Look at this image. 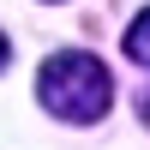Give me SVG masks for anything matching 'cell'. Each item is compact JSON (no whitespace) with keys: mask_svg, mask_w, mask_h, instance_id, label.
I'll use <instances>...</instances> for the list:
<instances>
[{"mask_svg":"<svg viewBox=\"0 0 150 150\" xmlns=\"http://www.w3.org/2000/svg\"><path fill=\"white\" fill-rule=\"evenodd\" d=\"M36 102L54 120H66V126H90V120H102L108 108H114V78H108V66L96 54L60 48V54H48L42 72H36Z\"/></svg>","mask_w":150,"mask_h":150,"instance_id":"6da1fadb","label":"cell"},{"mask_svg":"<svg viewBox=\"0 0 150 150\" xmlns=\"http://www.w3.org/2000/svg\"><path fill=\"white\" fill-rule=\"evenodd\" d=\"M126 54L138 60V66H150V12L132 18V30H126Z\"/></svg>","mask_w":150,"mask_h":150,"instance_id":"7a4b0ae2","label":"cell"},{"mask_svg":"<svg viewBox=\"0 0 150 150\" xmlns=\"http://www.w3.org/2000/svg\"><path fill=\"white\" fill-rule=\"evenodd\" d=\"M6 60H12V48H6V36H0V66H6Z\"/></svg>","mask_w":150,"mask_h":150,"instance_id":"3957f363","label":"cell"},{"mask_svg":"<svg viewBox=\"0 0 150 150\" xmlns=\"http://www.w3.org/2000/svg\"><path fill=\"white\" fill-rule=\"evenodd\" d=\"M144 120H150V96H144Z\"/></svg>","mask_w":150,"mask_h":150,"instance_id":"277c9868","label":"cell"}]
</instances>
